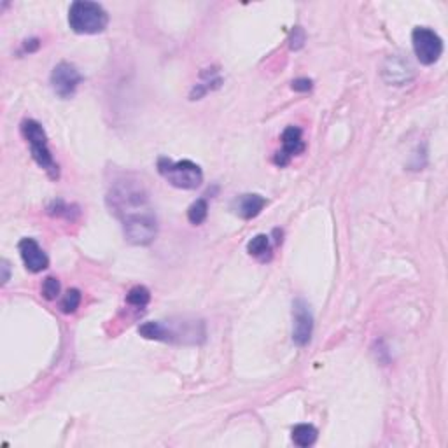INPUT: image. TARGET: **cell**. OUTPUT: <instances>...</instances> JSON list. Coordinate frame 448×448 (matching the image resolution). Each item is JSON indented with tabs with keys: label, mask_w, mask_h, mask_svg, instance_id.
I'll return each mask as SVG.
<instances>
[{
	"label": "cell",
	"mask_w": 448,
	"mask_h": 448,
	"mask_svg": "<svg viewBox=\"0 0 448 448\" xmlns=\"http://www.w3.org/2000/svg\"><path fill=\"white\" fill-rule=\"evenodd\" d=\"M313 333V316L305 300L298 298L293 303V342L298 347L308 345Z\"/></svg>",
	"instance_id": "7"
},
{
	"label": "cell",
	"mask_w": 448,
	"mask_h": 448,
	"mask_svg": "<svg viewBox=\"0 0 448 448\" xmlns=\"http://www.w3.org/2000/svg\"><path fill=\"white\" fill-rule=\"evenodd\" d=\"M81 291L79 289H68L67 293H65L63 300H61V312L63 313H74L75 310L79 308V305H81Z\"/></svg>",
	"instance_id": "17"
},
{
	"label": "cell",
	"mask_w": 448,
	"mask_h": 448,
	"mask_svg": "<svg viewBox=\"0 0 448 448\" xmlns=\"http://www.w3.org/2000/svg\"><path fill=\"white\" fill-rule=\"evenodd\" d=\"M139 333L145 340H156V342H174L175 340V331H172L167 324L160 323V321L144 323L139 328Z\"/></svg>",
	"instance_id": "12"
},
{
	"label": "cell",
	"mask_w": 448,
	"mask_h": 448,
	"mask_svg": "<svg viewBox=\"0 0 448 448\" xmlns=\"http://www.w3.org/2000/svg\"><path fill=\"white\" fill-rule=\"evenodd\" d=\"M247 252L252 256V258L258 259V261H261V263L270 261L271 256H274V247H271L270 236L256 235L254 239L249 240Z\"/></svg>",
	"instance_id": "13"
},
{
	"label": "cell",
	"mask_w": 448,
	"mask_h": 448,
	"mask_svg": "<svg viewBox=\"0 0 448 448\" xmlns=\"http://www.w3.org/2000/svg\"><path fill=\"white\" fill-rule=\"evenodd\" d=\"M317 431L316 426L312 424H298V426L293 427L291 431V438H293V443L300 448H308L312 447L313 443L317 442Z\"/></svg>",
	"instance_id": "14"
},
{
	"label": "cell",
	"mask_w": 448,
	"mask_h": 448,
	"mask_svg": "<svg viewBox=\"0 0 448 448\" xmlns=\"http://www.w3.org/2000/svg\"><path fill=\"white\" fill-rule=\"evenodd\" d=\"M107 205L120 219L125 239L133 245H149L156 239L158 221L142 181L125 175L113 182Z\"/></svg>",
	"instance_id": "1"
},
{
	"label": "cell",
	"mask_w": 448,
	"mask_h": 448,
	"mask_svg": "<svg viewBox=\"0 0 448 448\" xmlns=\"http://www.w3.org/2000/svg\"><path fill=\"white\" fill-rule=\"evenodd\" d=\"M149 301H151V293H149V289H145L144 286L132 287V289L128 291V294H126V303L132 306L144 308Z\"/></svg>",
	"instance_id": "16"
},
{
	"label": "cell",
	"mask_w": 448,
	"mask_h": 448,
	"mask_svg": "<svg viewBox=\"0 0 448 448\" xmlns=\"http://www.w3.org/2000/svg\"><path fill=\"white\" fill-rule=\"evenodd\" d=\"M207 216H209V204H207V200H204V198L193 202L189 205V209H187V221L194 226L204 224Z\"/></svg>",
	"instance_id": "15"
},
{
	"label": "cell",
	"mask_w": 448,
	"mask_h": 448,
	"mask_svg": "<svg viewBox=\"0 0 448 448\" xmlns=\"http://www.w3.org/2000/svg\"><path fill=\"white\" fill-rule=\"evenodd\" d=\"M41 293H42V296L46 298V300H49V301L56 300V298H58V294H60V282H58V278L46 277L44 282H42Z\"/></svg>",
	"instance_id": "18"
},
{
	"label": "cell",
	"mask_w": 448,
	"mask_h": 448,
	"mask_svg": "<svg viewBox=\"0 0 448 448\" xmlns=\"http://www.w3.org/2000/svg\"><path fill=\"white\" fill-rule=\"evenodd\" d=\"M382 74H384V79L389 84H394V86H403V84L412 81L415 71H413V67L410 65L408 60L400 58V56H392V58H389L387 61H385L384 72H382Z\"/></svg>",
	"instance_id": "10"
},
{
	"label": "cell",
	"mask_w": 448,
	"mask_h": 448,
	"mask_svg": "<svg viewBox=\"0 0 448 448\" xmlns=\"http://www.w3.org/2000/svg\"><path fill=\"white\" fill-rule=\"evenodd\" d=\"M266 207V198L261 194H242L235 200V212L239 214L242 219H254L261 214V210Z\"/></svg>",
	"instance_id": "11"
},
{
	"label": "cell",
	"mask_w": 448,
	"mask_h": 448,
	"mask_svg": "<svg viewBox=\"0 0 448 448\" xmlns=\"http://www.w3.org/2000/svg\"><path fill=\"white\" fill-rule=\"evenodd\" d=\"M20 249V254L23 263H25L26 270L32 271V274H39V271L46 270L49 266V259L46 256V252L42 251V247L36 242L33 239H23L18 244Z\"/></svg>",
	"instance_id": "9"
},
{
	"label": "cell",
	"mask_w": 448,
	"mask_h": 448,
	"mask_svg": "<svg viewBox=\"0 0 448 448\" xmlns=\"http://www.w3.org/2000/svg\"><path fill=\"white\" fill-rule=\"evenodd\" d=\"M291 49H300L301 46L305 44V32L300 28V26H296V28L293 30V36H291Z\"/></svg>",
	"instance_id": "19"
},
{
	"label": "cell",
	"mask_w": 448,
	"mask_h": 448,
	"mask_svg": "<svg viewBox=\"0 0 448 448\" xmlns=\"http://www.w3.org/2000/svg\"><path fill=\"white\" fill-rule=\"evenodd\" d=\"M68 25L75 33L95 36L102 33L109 25V14L100 4L78 0L68 9Z\"/></svg>",
	"instance_id": "3"
},
{
	"label": "cell",
	"mask_w": 448,
	"mask_h": 448,
	"mask_svg": "<svg viewBox=\"0 0 448 448\" xmlns=\"http://www.w3.org/2000/svg\"><path fill=\"white\" fill-rule=\"evenodd\" d=\"M83 83L81 72L75 68V65L68 63V61H60L51 72V86L53 91L58 95L60 98H71L74 97L75 90L79 84Z\"/></svg>",
	"instance_id": "6"
},
{
	"label": "cell",
	"mask_w": 448,
	"mask_h": 448,
	"mask_svg": "<svg viewBox=\"0 0 448 448\" xmlns=\"http://www.w3.org/2000/svg\"><path fill=\"white\" fill-rule=\"evenodd\" d=\"M413 51L422 65L436 63L443 55V41L434 30L427 26H417L412 33Z\"/></svg>",
	"instance_id": "5"
},
{
	"label": "cell",
	"mask_w": 448,
	"mask_h": 448,
	"mask_svg": "<svg viewBox=\"0 0 448 448\" xmlns=\"http://www.w3.org/2000/svg\"><path fill=\"white\" fill-rule=\"evenodd\" d=\"M291 88H293L294 91H298V93H306V91L312 90V81L306 78H300V79H294L293 84H291Z\"/></svg>",
	"instance_id": "20"
},
{
	"label": "cell",
	"mask_w": 448,
	"mask_h": 448,
	"mask_svg": "<svg viewBox=\"0 0 448 448\" xmlns=\"http://www.w3.org/2000/svg\"><path fill=\"white\" fill-rule=\"evenodd\" d=\"M21 135L25 137L26 144L30 145V155H32L33 162L49 175V179L56 181L60 177V168L53 158L48 144V135H46L41 123H37L36 120H25L21 123Z\"/></svg>",
	"instance_id": "2"
},
{
	"label": "cell",
	"mask_w": 448,
	"mask_h": 448,
	"mask_svg": "<svg viewBox=\"0 0 448 448\" xmlns=\"http://www.w3.org/2000/svg\"><path fill=\"white\" fill-rule=\"evenodd\" d=\"M158 172L165 181L179 189H197L204 182V172L191 160L172 162L170 158L162 156L158 160Z\"/></svg>",
	"instance_id": "4"
},
{
	"label": "cell",
	"mask_w": 448,
	"mask_h": 448,
	"mask_svg": "<svg viewBox=\"0 0 448 448\" xmlns=\"http://www.w3.org/2000/svg\"><path fill=\"white\" fill-rule=\"evenodd\" d=\"M2 270H4V277H2V282L4 284H6L7 281H9V263L6 261V259H4L2 261Z\"/></svg>",
	"instance_id": "21"
},
{
	"label": "cell",
	"mask_w": 448,
	"mask_h": 448,
	"mask_svg": "<svg viewBox=\"0 0 448 448\" xmlns=\"http://www.w3.org/2000/svg\"><path fill=\"white\" fill-rule=\"evenodd\" d=\"M305 151V140L303 132L298 126H287L282 133V149L275 155V165L278 167H286L291 162L293 156L301 155Z\"/></svg>",
	"instance_id": "8"
}]
</instances>
